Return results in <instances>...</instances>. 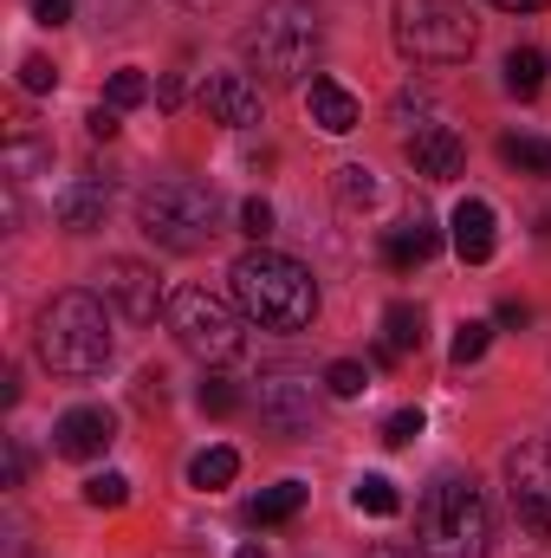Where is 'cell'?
Returning <instances> with one entry per match:
<instances>
[{"instance_id": "30", "label": "cell", "mask_w": 551, "mask_h": 558, "mask_svg": "<svg viewBox=\"0 0 551 558\" xmlns=\"http://www.w3.org/2000/svg\"><path fill=\"white\" fill-rule=\"evenodd\" d=\"M338 195H344L351 208H370V202H377V175H370L364 162H344V169H338Z\"/></svg>"}, {"instance_id": "2", "label": "cell", "mask_w": 551, "mask_h": 558, "mask_svg": "<svg viewBox=\"0 0 551 558\" xmlns=\"http://www.w3.org/2000/svg\"><path fill=\"white\" fill-rule=\"evenodd\" d=\"M228 279H234V305H241L247 325H260V331H305V325L318 318V286H311V274H305L292 254L247 247Z\"/></svg>"}, {"instance_id": "6", "label": "cell", "mask_w": 551, "mask_h": 558, "mask_svg": "<svg viewBox=\"0 0 551 558\" xmlns=\"http://www.w3.org/2000/svg\"><path fill=\"white\" fill-rule=\"evenodd\" d=\"M390 39L409 65H461L480 46V20L461 0H396L390 7Z\"/></svg>"}, {"instance_id": "4", "label": "cell", "mask_w": 551, "mask_h": 558, "mask_svg": "<svg viewBox=\"0 0 551 558\" xmlns=\"http://www.w3.org/2000/svg\"><path fill=\"white\" fill-rule=\"evenodd\" d=\"M415 553L421 558H487L493 553V513L487 494L467 474H441L415 507Z\"/></svg>"}, {"instance_id": "1", "label": "cell", "mask_w": 551, "mask_h": 558, "mask_svg": "<svg viewBox=\"0 0 551 558\" xmlns=\"http://www.w3.org/2000/svg\"><path fill=\"white\" fill-rule=\"evenodd\" d=\"M118 357V331H111V305L85 286L59 292L39 312V364L52 377H98Z\"/></svg>"}, {"instance_id": "11", "label": "cell", "mask_w": 551, "mask_h": 558, "mask_svg": "<svg viewBox=\"0 0 551 558\" xmlns=\"http://www.w3.org/2000/svg\"><path fill=\"white\" fill-rule=\"evenodd\" d=\"M111 441H118V416L105 403H78L52 422V454H65V461H98Z\"/></svg>"}, {"instance_id": "3", "label": "cell", "mask_w": 551, "mask_h": 558, "mask_svg": "<svg viewBox=\"0 0 551 558\" xmlns=\"http://www.w3.org/2000/svg\"><path fill=\"white\" fill-rule=\"evenodd\" d=\"M318 52H325V20L311 0H273L241 33V59L247 72H260V85H298L305 72L318 78Z\"/></svg>"}, {"instance_id": "28", "label": "cell", "mask_w": 551, "mask_h": 558, "mask_svg": "<svg viewBox=\"0 0 551 558\" xmlns=\"http://www.w3.org/2000/svg\"><path fill=\"white\" fill-rule=\"evenodd\" d=\"M487 344H493V325H487V318H467V325L454 331L448 357H454V364H480V357H487Z\"/></svg>"}, {"instance_id": "27", "label": "cell", "mask_w": 551, "mask_h": 558, "mask_svg": "<svg viewBox=\"0 0 551 558\" xmlns=\"http://www.w3.org/2000/svg\"><path fill=\"white\" fill-rule=\"evenodd\" d=\"M143 98H149V78H143L137 65L111 72V85H105V105H111V111H137Z\"/></svg>"}, {"instance_id": "20", "label": "cell", "mask_w": 551, "mask_h": 558, "mask_svg": "<svg viewBox=\"0 0 551 558\" xmlns=\"http://www.w3.org/2000/svg\"><path fill=\"white\" fill-rule=\"evenodd\" d=\"M546 72H551V59L539 46H513V52H506V92H513V98H539V92H546Z\"/></svg>"}, {"instance_id": "9", "label": "cell", "mask_w": 551, "mask_h": 558, "mask_svg": "<svg viewBox=\"0 0 551 558\" xmlns=\"http://www.w3.org/2000/svg\"><path fill=\"white\" fill-rule=\"evenodd\" d=\"M98 299L118 305V318H131V325H156V312H169V292H162L156 267H143L131 254L98 267Z\"/></svg>"}, {"instance_id": "18", "label": "cell", "mask_w": 551, "mask_h": 558, "mask_svg": "<svg viewBox=\"0 0 551 558\" xmlns=\"http://www.w3.org/2000/svg\"><path fill=\"white\" fill-rule=\"evenodd\" d=\"M428 318H421V305H409V299H396V305H383V344H377V364H396V357H415L421 351V331Z\"/></svg>"}, {"instance_id": "23", "label": "cell", "mask_w": 551, "mask_h": 558, "mask_svg": "<svg viewBox=\"0 0 551 558\" xmlns=\"http://www.w3.org/2000/svg\"><path fill=\"white\" fill-rule=\"evenodd\" d=\"M500 156L519 169V175H551V137H500Z\"/></svg>"}, {"instance_id": "14", "label": "cell", "mask_w": 551, "mask_h": 558, "mask_svg": "<svg viewBox=\"0 0 551 558\" xmlns=\"http://www.w3.org/2000/svg\"><path fill=\"white\" fill-rule=\"evenodd\" d=\"M448 241H454V254H461L467 267H487L493 247H500V215H493L480 195H467V202H454V215H448Z\"/></svg>"}, {"instance_id": "17", "label": "cell", "mask_w": 551, "mask_h": 558, "mask_svg": "<svg viewBox=\"0 0 551 558\" xmlns=\"http://www.w3.org/2000/svg\"><path fill=\"white\" fill-rule=\"evenodd\" d=\"M434 247H441V228L415 208L409 221H396L390 234H383V260L396 267V274H415V267H428L434 260Z\"/></svg>"}, {"instance_id": "16", "label": "cell", "mask_w": 551, "mask_h": 558, "mask_svg": "<svg viewBox=\"0 0 551 558\" xmlns=\"http://www.w3.org/2000/svg\"><path fill=\"white\" fill-rule=\"evenodd\" d=\"M305 111H311V124H318V131H331V137H351V131L364 124V105H357L338 78H325V72L305 85Z\"/></svg>"}, {"instance_id": "19", "label": "cell", "mask_w": 551, "mask_h": 558, "mask_svg": "<svg viewBox=\"0 0 551 558\" xmlns=\"http://www.w3.org/2000/svg\"><path fill=\"white\" fill-rule=\"evenodd\" d=\"M52 169V143L33 137L26 124H13L7 131V182H33V175H46Z\"/></svg>"}, {"instance_id": "24", "label": "cell", "mask_w": 551, "mask_h": 558, "mask_svg": "<svg viewBox=\"0 0 551 558\" xmlns=\"http://www.w3.org/2000/svg\"><path fill=\"white\" fill-rule=\"evenodd\" d=\"M351 507H357V513H377V520H390V513L403 507V494H396V481H383V474H364V481L351 487Z\"/></svg>"}, {"instance_id": "25", "label": "cell", "mask_w": 551, "mask_h": 558, "mask_svg": "<svg viewBox=\"0 0 551 558\" xmlns=\"http://www.w3.org/2000/svg\"><path fill=\"white\" fill-rule=\"evenodd\" d=\"M325 390H331L338 403H351V397L370 390V371H364L357 357H338V364H325Z\"/></svg>"}, {"instance_id": "15", "label": "cell", "mask_w": 551, "mask_h": 558, "mask_svg": "<svg viewBox=\"0 0 551 558\" xmlns=\"http://www.w3.org/2000/svg\"><path fill=\"white\" fill-rule=\"evenodd\" d=\"M409 162L415 175H428V182H448V175H461V162H467V143L454 137L448 124H421V131H409Z\"/></svg>"}, {"instance_id": "38", "label": "cell", "mask_w": 551, "mask_h": 558, "mask_svg": "<svg viewBox=\"0 0 551 558\" xmlns=\"http://www.w3.org/2000/svg\"><path fill=\"white\" fill-rule=\"evenodd\" d=\"M370 558H421V553H403V546H370Z\"/></svg>"}, {"instance_id": "33", "label": "cell", "mask_w": 551, "mask_h": 558, "mask_svg": "<svg viewBox=\"0 0 551 558\" xmlns=\"http://www.w3.org/2000/svg\"><path fill=\"white\" fill-rule=\"evenodd\" d=\"M415 435H421V410H396V416L383 422V441L390 448H409Z\"/></svg>"}, {"instance_id": "13", "label": "cell", "mask_w": 551, "mask_h": 558, "mask_svg": "<svg viewBox=\"0 0 551 558\" xmlns=\"http://www.w3.org/2000/svg\"><path fill=\"white\" fill-rule=\"evenodd\" d=\"M105 208H111V175H72V182L52 195V221H59L65 234L105 228Z\"/></svg>"}, {"instance_id": "5", "label": "cell", "mask_w": 551, "mask_h": 558, "mask_svg": "<svg viewBox=\"0 0 551 558\" xmlns=\"http://www.w3.org/2000/svg\"><path fill=\"white\" fill-rule=\"evenodd\" d=\"M137 228L162 254H201L221 234V195L208 182L169 175V182H156V189L137 195Z\"/></svg>"}, {"instance_id": "35", "label": "cell", "mask_w": 551, "mask_h": 558, "mask_svg": "<svg viewBox=\"0 0 551 558\" xmlns=\"http://www.w3.org/2000/svg\"><path fill=\"white\" fill-rule=\"evenodd\" d=\"M33 20L39 26H65L72 20V0H33Z\"/></svg>"}, {"instance_id": "36", "label": "cell", "mask_w": 551, "mask_h": 558, "mask_svg": "<svg viewBox=\"0 0 551 558\" xmlns=\"http://www.w3.org/2000/svg\"><path fill=\"white\" fill-rule=\"evenodd\" d=\"M20 481H26V448L7 441V487H20Z\"/></svg>"}, {"instance_id": "32", "label": "cell", "mask_w": 551, "mask_h": 558, "mask_svg": "<svg viewBox=\"0 0 551 558\" xmlns=\"http://www.w3.org/2000/svg\"><path fill=\"white\" fill-rule=\"evenodd\" d=\"M241 234H254V241L273 234V202H267V195H247V202H241Z\"/></svg>"}, {"instance_id": "31", "label": "cell", "mask_w": 551, "mask_h": 558, "mask_svg": "<svg viewBox=\"0 0 551 558\" xmlns=\"http://www.w3.org/2000/svg\"><path fill=\"white\" fill-rule=\"evenodd\" d=\"M52 85H59V72H52V59H39V52H33V59H20V92H33V98H46Z\"/></svg>"}, {"instance_id": "22", "label": "cell", "mask_w": 551, "mask_h": 558, "mask_svg": "<svg viewBox=\"0 0 551 558\" xmlns=\"http://www.w3.org/2000/svg\"><path fill=\"white\" fill-rule=\"evenodd\" d=\"M305 494H311L305 481H279V487H267V494L247 507V520H254V526H285V520L305 507Z\"/></svg>"}, {"instance_id": "7", "label": "cell", "mask_w": 551, "mask_h": 558, "mask_svg": "<svg viewBox=\"0 0 551 558\" xmlns=\"http://www.w3.org/2000/svg\"><path fill=\"white\" fill-rule=\"evenodd\" d=\"M162 318H169L175 344H182L188 357H201L208 371L247 357V312L228 305V299H215V292H201V286L169 292V312H162Z\"/></svg>"}, {"instance_id": "26", "label": "cell", "mask_w": 551, "mask_h": 558, "mask_svg": "<svg viewBox=\"0 0 551 558\" xmlns=\"http://www.w3.org/2000/svg\"><path fill=\"white\" fill-rule=\"evenodd\" d=\"M195 403H201V416H234L247 397H241V384H234V377H201Z\"/></svg>"}, {"instance_id": "10", "label": "cell", "mask_w": 551, "mask_h": 558, "mask_svg": "<svg viewBox=\"0 0 551 558\" xmlns=\"http://www.w3.org/2000/svg\"><path fill=\"white\" fill-rule=\"evenodd\" d=\"M260 422H267L273 435H285V441L311 435V422H318L311 377H298V371H273V377H260Z\"/></svg>"}, {"instance_id": "29", "label": "cell", "mask_w": 551, "mask_h": 558, "mask_svg": "<svg viewBox=\"0 0 551 558\" xmlns=\"http://www.w3.org/2000/svg\"><path fill=\"white\" fill-rule=\"evenodd\" d=\"M124 500H131V481H124V474H111V468H105V474H91V481H85V507L118 513Z\"/></svg>"}, {"instance_id": "21", "label": "cell", "mask_w": 551, "mask_h": 558, "mask_svg": "<svg viewBox=\"0 0 551 558\" xmlns=\"http://www.w3.org/2000/svg\"><path fill=\"white\" fill-rule=\"evenodd\" d=\"M234 474H241V454H234V448H201V454L188 461V487H201V494L234 487Z\"/></svg>"}, {"instance_id": "8", "label": "cell", "mask_w": 551, "mask_h": 558, "mask_svg": "<svg viewBox=\"0 0 551 558\" xmlns=\"http://www.w3.org/2000/svg\"><path fill=\"white\" fill-rule=\"evenodd\" d=\"M506 494H513L519 526L551 546V428L506 454Z\"/></svg>"}, {"instance_id": "34", "label": "cell", "mask_w": 551, "mask_h": 558, "mask_svg": "<svg viewBox=\"0 0 551 558\" xmlns=\"http://www.w3.org/2000/svg\"><path fill=\"white\" fill-rule=\"evenodd\" d=\"M85 131H91L98 143H111V137H118V111H111V105H91V118H85Z\"/></svg>"}, {"instance_id": "39", "label": "cell", "mask_w": 551, "mask_h": 558, "mask_svg": "<svg viewBox=\"0 0 551 558\" xmlns=\"http://www.w3.org/2000/svg\"><path fill=\"white\" fill-rule=\"evenodd\" d=\"M234 558H267V546H241Z\"/></svg>"}, {"instance_id": "12", "label": "cell", "mask_w": 551, "mask_h": 558, "mask_svg": "<svg viewBox=\"0 0 551 558\" xmlns=\"http://www.w3.org/2000/svg\"><path fill=\"white\" fill-rule=\"evenodd\" d=\"M201 105L215 124H234V131H254L260 124V78L254 72H215L201 85Z\"/></svg>"}, {"instance_id": "37", "label": "cell", "mask_w": 551, "mask_h": 558, "mask_svg": "<svg viewBox=\"0 0 551 558\" xmlns=\"http://www.w3.org/2000/svg\"><path fill=\"white\" fill-rule=\"evenodd\" d=\"M493 7H500V13H539L546 0H493Z\"/></svg>"}]
</instances>
